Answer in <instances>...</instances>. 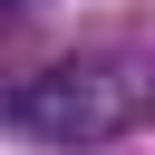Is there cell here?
Here are the masks:
<instances>
[{
  "instance_id": "cell-1",
  "label": "cell",
  "mask_w": 155,
  "mask_h": 155,
  "mask_svg": "<svg viewBox=\"0 0 155 155\" xmlns=\"http://www.w3.org/2000/svg\"><path fill=\"white\" fill-rule=\"evenodd\" d=\"M136 78H107V68H58V78H39L29 97H19V116L39 126V136H116L126 116H136Z\"/></svg>"
},
{
  "instance_id": "cell-2",
  "label": "cell",
  "mask_w": 155,
  "mask_h": 155,
  "mask_svg": "<svg viewBox=\"0 0 155 155\" xmlns=\"http://www.w3.org/2000/svg\"><path fill=\"white\" fill-rule=\"evenodd\" d=\"M0 10H10V0H0Z\"/></svg>"
}]
</instances>
